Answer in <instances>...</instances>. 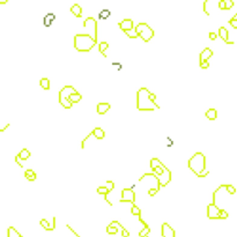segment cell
Returning a JSON list of instances; mask_svg holds the SVG:
<instances>
[{
	"instance_id": "obj_6",
	"label": "cell",
	"mask_w": 237,
	"mask_h": 237,
	"mask_svg": "<svg viewBox=\"0 0 237 237\" xmlns=\"http://www.w3.org/2000/svg\"><path fill=\"white\" fill-rule=\"evenodd\" d=\"M135 35L140 38H142L144 42L148 43L154 37V30L147 23H139L135 27Z\"/></svg>"
},
{
	"instance_id": "obj_21",
	"label": "cell",
	"mask_w": 237,
	"mask_h": 237,
	"mask_svg": "<svg viewBox=\"0 0 237 237\" xmlns=\"http://www.w3.org/2000/svg\"><path fill=\"white\" fill-rule=\"evenodd\" d=\"M30 155H31V154H30V151H28L27 148H23V149L18 154V156H19L21 160H28V158L30 157Z\"/></svg>"
},
{
	"instance_id": "obj_35",
	"label": "cell",
	"mask_w": 237,
	"mask_h": 237,
	"mask_svg": "<svg viewBox=\"0 0 237 237\" xmlns=\"http://www.w3.org/2000/svg\"><path fill=\"white\" fill-rule=\"evenodd\" d=\"M157 192H158L157 189H149V190H148V194H149L151 197H153V196H155Z\"/></svg>"
},
{
	"instance_id": "obj_12",
	"label": "cell",
	"mask_w": 237,
	"mask_h": 237,
	"mask_svg": "<svg viewBox=\"0 0 237 237\" xmlns=\"http://www.w3.org/2000/svg\"><path fill=\"white\" fill-rule=\"evenodd\" d=\"M161 232L163 237H176V232L168 223H163L161 227Z\"/></svg>"
},
{
	"instance_id": "obj_36",
	"label": "cell",
	"mask_w": 237,
	"mask_h": 237,
	"mask_svg": "<svg viewBox=\"0 0 237 237\" xmlns=\"http://www.w3.org/2000/svg\"><path fill=\"white\" fill-rule=\"evenodd\" d=\"M217 36H219V34H215V33H209V38L212 41H215L217 38Z\"/></svg>"
},
{
	"instance_id": "obj_23",
	"label": "cell",
	"mask_w": 237,
	"mask_h": 237,
	"mask_svg": "<svg viewBox=\"0 0 237 237\" xmlns=\"http://www.w3.org/2000/svg\"><path fill=\"white\" fill-rule=\"evenodd\" d=\"M40 86L44 89V90H49L50 89V80L46 79V78H43V79L40 81Z\"/></svg>"
},
{
	"instance_id": "obj_39",
	"label": "cell",
	"mask_w": 237,
	"mask_h": 237,
	"mask_svg": "<svg viewBox=\"0 0 237 237\" xmlns=\"http://www.w3.org/2000/svg\"><path fill=\"white\" fill-rule=\"evenodd\" d=\"M149 97H151V99L153 101V102H155V99H156V95H155V94H153V93H151V94H149Z\"/></svg>"
},
{
	"instance_id": "obj_14",
	"label": "cell",
	"mask_w": 237,
	"mask_h": 237,
	"mask_svg": "<svg viewBox=\"0 0 237 237\" xmlns=\"http://www.w3.org/2000/svg\"><path fill=\"white\" fill-rule=\"evenodd\" d=\"M219 36L221 37V40L224 41L227 44H234V42H230L229 38H228V30L224 28V27H220V29H219Z\"/></svg>"
},
{
	"instance_id": "obj_25",
	"label": "cell",
	"mask_w": 237,
	"mask_h": 237,
	"mask_svg": "<svg viewBox=\"0 0 237 237\" xmlns=\"http://www.w3.org/2000/svg\"><path fill=\"white\" fill-rule=\"evenodd\" d=\"M109 47V44L106 43V42H101L99 44V53H102L104 57H106V54L104 52H106V50Z\"/></svg>"
},
{
	"instance_id": "obj_32",
	"label": "cell",
	"mask_w": 237,
	"mask_h": 237,
	"mask_svg": "<svg viewBox=\"0 0 237 237\" xmlns=\"http://www.w3.org/2000/svg\"><path fill=\"white\" fill-rule=\"evenodd\" d=\"M229 24H230L232 28L237 29V20H236V19H234V18H232V19H230V20H229Z\"/></svg>"
},
{
	"instance_id": "obj_4",
	"label": "cell",
	"mask_w": 237,
	"mask_h": 237,
	"mask_svg": "<svg viewBox=\"0 0 237 237\" xmlns=\"http://www.w3.org/2000/svg\"><path fill=\"white\" fill-rule=\"evenodd\" d=\"M187 167H189L190 170H192L197 176H199L204 170H206V157H205V155L203 153H200V151L196 153V154L189 160Z\"/></svg>"
},
{
	"instance_id": "obj_17",
	"label": "cell",
	"mask_w": 237,
	"mask_h": 237,
	"mask_svg": "<svg viewBox=\"0 0 237 237\" xmlns=\"http://www.w3.org/2000/svg\"><path fill=\"white\" fill-rule=\"evenodd\" d=\"M71 12L74 16H76V18H81V15H82V8L80 7V5L78 4H74L72 7H71Z\"/></svg>"
},
{
	"instance_id": "obj_7",
	"label": "cell",
	"mask_w": 237,
	"mask_h": 237,
	"mask_svg": "<svg viewBox=\"0 0 237 237\" xmlns=\"http://www.w3.org/2000/svg\"><path fill=\"white\" fill-rule=\"evenodd\" d=\"M212 56H213V51H212L209 47H206V49H204L201 51L200 57H199V64H200V67L203 70H206V68L209 67V64L207 61H208V59L211 58Z\"/></svg>"
},
{
	"instance_id": "obj_1",
	"label": "cell",
	"mask_w": 237,
	"mask_h": 237,
	"mask_svg": "<svg viewBox=\"0 0 237 237\" xmlns=\"http://www.w3.org/2000/svg\"><path fill=\"white\" fill-rule=\"evenodd\" d=\"M151 92L142 87L137 93V108L139 111H154L155 109H160V104L153 102L149 97Z\"/></svg>"
},
{
	"instance_id": "obj_29",
	"label": "cell",
	"mask_w": 237,
	"mask_h": 237,
	"mask_svg": "<svg viewBox=\"0 0 237 237\" xmlns=\"http://www.w3.org/2000/svg\"><path fill=\"white\" fill-rule=\"evenodd\" d=\"M226 190H227V192H228L229 194H235V193H236V189L230 184L226 185Z\"/></svg>"
},
{
	"instance_id": "obj_13",
	"label": "cell",
	"mask_w": 237,
	"mask_h": 237,
	"mask_svg": "<svg viewBox=\"0 0 237 237\" xmlns=\"http://www.w3.org/2000/svg\"><path fill=\"white\" fill-rule=\"evenodd\" d=\"M119 28L126 33V31H130L133 29V21L131 19H125V20H123L122 22H119Z\"/></svg>"
},
{
	"instance_id": "obj_24",
	"label": "cell",
	"mask_w": 237,
	"mask_h": 237,
	"mask_svg": "<svg viewBox=\"0 0 237 237\" xmlns=\"http://www.w3.org/2000/svg\"><path fill=\"white\" fill-rule=\"evenodd\" d=\"M41 226H42V227H43V228H44V229H45V230H53V229H54V228H56V227H53V226H50V224H49V222H47V220H45V219H43V220H41Z\"/></svg>"
},
{
	"instance_id": "obj_2",
	"label": "cell",
	"mask_w": 237,
	"mask_h": 237,
	"mask_svg": "<svg viewBox=\"0 0 237 237\" xmlns=\"http://www.w3.org/2000/svg\"><path fill=\"white\" fill-rule=\"evenodd\" d=\"M151 170H153V172L160 179V185L161 186H167L168 183H170V180H171V171L158 158L156 157L151 158Z\"/></svg>"
},
{
	"instance_id": "obj_9",
	"label": "cell",
	"mask_w": 237,
	"mask_h": 237,
	"mask_svg": "<svg viewBox=\"0 0 237 237\" xmlns=\"http://www.w3.org/2000/svg\"><path fill=\"white\" fill-rule=\"evenodd\" d=\"M113 187H115V183H113L112 180H108L104 186H99V187H97V193H99V194H103L104 198H106V201H108L109 205H112V204H111V201H109V199H108V194H109V192H111L112 190H113Z\"/></svg>"
},
{
	"instance_id": "obj_42",
	"label": "cell",
	"mask_w": 237,
	"mask_h": 237,
	"mask_svg": "<svg viewBox=\"0 0 237 237\" xmlns=\"http://www.w3.org/2000/svg\"><path fill=\"white\" fill-rule=\"evenodd\" d=\"M234 19H236V20H237V14H235V15H234Z\"/></svg>"
},
{
	"instance_id": "obj_31",
	"label": "cell",
	"mask_w": 237,
	"mask_h": 237,
	"mask_svg": "<svg viewBox=\"0 0 237 237\" xmlns=\"http://www.w3.org/2000/svg\"><path fill=\"white\" fill-rule=\"evenodd\" d=\"M109 15H110V12L109 11H102V13H101V19H108L109 18Z\"/></svg>"
},
{
	"instance_id": "obj_18",
	"label": "cell",
	"mask_w": 237,
	"mask_h": 237,
	"mask_svg": "<svg viewBox=\"0 0 237 237\" xmlns=\"http://www.w3.org/2000/svg\"><path fill=\"white\" fill-rule=\"evenodd\" d=\"M206 118H208L209 120H215L217 117V111L216 109H208L207 111L205 112Z\"/></svg>"
},
{
	"instance_id": "obj_3",
	"label": "cell",
	"mask_w": 237,
	"mask_h": 237,
	"mask_svg": "<svg viewBox=\"0 0 237 237\" xmlns=\"http://www.w3.org/2000/svg\"><path fill=\"white\" fill-rule=\"evenodd\" d=\"M97 41L89 34H78L74 36V47L79 52H89Z\"/></svg>"
},
{
	"instance_id": "obj_11",
	"label": "cell",
	"mask_w": 237,
	"mask_h": 237,
	"mask_svg": "<svg viewBox=\"0 0 237 237\" xmlns=\"http://www.w3.org/2000/svg\"><path fill=\"white\" fill-rule=\"evenodd\" d=\"M90 26H92V36L94 37V40L97 41V22H96V20L94 18H88L83 22V27L85 28Z\"/></svg>"
},
{
	"instance_id": "obj_8",
	"label": "cell",
	"mask_w": 237,
	"mask_h": 237,
	"mask_svg": "<svg viewBox=\"0 0 237 237\" xmlns=\"http://www.w3.org/2000/svg\"><path fill=\"white\" fill-rule=\"evenodd\" d=\"M134 201H135V192L133 191V189L132 187L123 189L120 203H132V204H134Z\"/></svg>"
},
{
	"instance_id": "obj_34",
	"label": "cell",
	"mask_w": 237,
	"mask_h": 237,
	"mask_svg": "<svg viewBox=\"0 0 237 237\" xmlns=\"http://www.w3.org/2000/svg\"><path fill=\"white\" fill-rule=\"evenodd\" d=\"M219 8H220L221 11H224V9H226V1H224V0H220V2H219Z\"/></svg>"
},
{
	"instance_id": "obj_38",
	"label": "cell",
	"mask_w": 237,
	"mask_h": 237,
	"mask_svg": "<svg viewBox=\"0 0 237 237\" xmlns=\"http://www.w3.org/2000/svg\"><path fill=\"white\" fill-rule=\"evenodd\" d=\"M207 175H208V170H204V171L201 172L198 177H205V176H207Z\"/></svg>"
},
{
	"instance_id": "obj_26",
	"label": "cell",
	"mask_w": 237,
	"mask_h": 237,
	"mask_svg": "<svg viewBox=\"0 0 237 237\" xmlns=\"http://www.w3.org/2000/svg\"><path fill=\"white\" fill-rule=\"evenodd\" d=\"M149 232H151V228L148 224H146V226H144V229L139 232V237H147Z\"/></svg>"
},
{
	"instance_id": "obj_28",
	"label": "cell",
	"mask_w": 237,
	"mask_h": 237,
	"mask_svg": "<svg viewBox=\"0 0 237 237\" xmlns=\"http://www.w3.org/2000/svg\"><path fill=\"white\" fill-rule=\"evenodd\" d=\"M131 213H132V215H137V216H140V215H141L140 208H139L138 206H135V205H132Z\"/></svg>"
},
{
	"instance_id": "obj_30",
	"label": "cell",
	"mask_w": 237,
	"mask_h": 237,
	"mask_svg": "<svg viewBox=\"0 0 237 237\" xmlns=\"http://www.w3.org/2000/svg\"><path fill=\"white\" fill-rule=\"evenodd\" d=\"M226 1V9H231L234 7V1L232 0H224Z\"/></svg>"
},
{
	"instance_id": "obj_27",
	"label": "cell",
	"mask_w": 237,
	"mask_h": 237,
	"mask_svg": "<svg viewBox=\"0 0 237 237\" xmlns=\"http://www.w3.org/2000/svg\"><path fill=\"white\" fill-rule=\"evenodd\" d=\"M117 226H112V224H109L108 227H106V232L108 234H110V235H115V234H117Z\"/></svg>"
},
{
	"instance_id": "obj_20",
	"label": "cell",
	"mask_w": 237,
	"mask_h": 237,
	"mask_svg": "<svg viewBox=\"0 0 237 237\" xmlns=\"http://www.w3.org/2000/svg\"><path fill=\"white\" fill-rule=\"evenodd\" d=\"M81 99H82V96H81V94L78 92L72 93V94L70 95V101H71L72 103H78V102L81 101Z\"/></svg>"
},
{
	"instance_id": "obj_5",
	"label": "cell",
	"mask_w": 237,
	"mask_h": 237,
	"mask_svg": "<svg viewBox=\"0 0 237 237\" xmlns=\"http://www.w3.org/2000/svg\"><path fill=\"white\" fill-rule=\"evenodd\" d=\"M75 92L76 90H75V88L73 86H65L61 90H59V93H58V101L65 109H71L72 108L73 103L70 101V95Z\"/></svg>"
},
{
	"instance_id": "obj_40",
	"label": "cell",
	"mask_w": 237,
	"mask_h": 237,
	"mask_svg": "<svg viewBox=\"0 0 237 237\" xmlns=\"http://www.w3.org/2000/svg\"><path fill=\"white\" fill-rule=\"evenodd\" d=\"M15 161H16V163H18V164L20 165L21 168H22V167H23V164H21V162H20V157H19V156H18V155H16V157H15Z\"/></svg>"
},
{
	"instance_id": "obj_19",
	"label": "cell",
	"mask_w": 237,
	"mask_h": 237,
	"mask_svg": "<svg viewBox=\"0 0 237 237\" xmlns=\"http://www.w3.org/2000/svg\"><path fill=\"white\" fill-rule=\"evenodd\" d=\"M7 237H22V235H20V232L14 227H9L7 230Z\"/></svg>"
},
{
	"instance_id": "obj_15",
	"label": "cell",
	"mask_w": 237,
	"mask_h": 237,
	"mask_svg": "<svg viewBox=\"0 0 237 237\" xmlns=\"http://www.w3.org/2000/svg\"><path fill=\"white\" fill-rule=\"evenodd\" d=\"M111 108V106L109 104V103H99L97 104V113H99V115H104V113H106V112L109 111V109Z\"/></svg>"
},
{
	"instance_id": "obj_22",
	"label": "cell",
	"mask_w": 237,
	"mask_h": 237,
	"mask_svg": "<svg viewBox=\"0 0 237 237\" xmlns=\"http://www.w3.org/2000/svg\"><path fill=\"white\" fill-rule=\"evenodd\" d=\"M24 175H26V178L29 180V182H34V180L36 179V174H35V171L31 170V169H28V170L24 172Z\"/></svg>"
},
{
	"instance_id": "obj_16",
	"label": "cell",
	"mask_w": 237,
	"mask_h": 237,
	"mask_svg": "<svg viewBox=\"0 0 237 237\" xmlns=\"http://www.w3.org/2000/svg\"><path fill=\"white\" fill-rule=\"evenodd\" d=\"M92 134L93 135H95L97 139H103L104 137H106V132H104V130L103 128H101V127H96V128H94L92 131Z\"/></svg>"
},
{
	"instance_id": "obj_37",
	"label": "cell",
	"mask_w": 237,
	"mask_h": 237,
	"mask_svg": "<svg viewBox=\"0 0 237 237\" xmlns=\"http://www.w3.org/2000/svg\"><path fill=\"white\" fill-rule=\"evenodd\" d=\"M122 236H123V237H128V236H130V232H128V231H127L125 228H124V229L122 230Z\"/></svg>"
},
{
	"instance_id": "obj_41",
	"label": "cell",
	"mask_w": 237,
	"mask_h": 237,
	"mask_svg": "<svg viewBox=\"0 0 237 237\" xmlns=\"http://www.w3.org/2000/svg\"><path fill=\"white\" fill-rule=\"evenodd\" d=\"M7 1H8V0H1V1H0V4H1V5H5Z\"/></svg>"
},
{
	"instance_id": "obj_33",
	"label": "cell",
	"mask_w": 237,
	"mask_h": 237,
	"mask_svg": "<svg viewBox=\"0 0 237 237\" xmlns=\"http://www.w3.org/2000/svg\"><path fill=\"white\" fill-rule=\"evenodd\" d=\"M227 217H228V213H227V212L224 211V209H221V211H220V219H227Z\"/></svg>"
},
{
	"instance_id": "obj_10",
	"label": "cell",
	"mask_w": 237,
	"mask_h": 237,
	"mask_svg": "<svg viewBox=\"0 0 237 237\" xmlns=\"http://www.w3.org/2000/svg\"><path fill=\"white\" fill-rule=\"evenodd\" d=\"M220 208L217 207L215 203H212L207 206V216L211 220H214V219H220Z\"/></svg>"
}]
</instances>
